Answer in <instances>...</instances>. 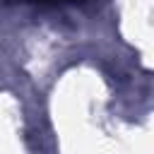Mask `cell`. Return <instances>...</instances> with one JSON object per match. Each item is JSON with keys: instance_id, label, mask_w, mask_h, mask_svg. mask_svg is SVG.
<instances>
[{"instance_id": "obj_1", "label": "cell", "mask_w": 154, "mask_h": 154, "mask_svg": "<svg viewBox=\"0 0 154 154\" xmlns=\"http://www.w3.org/2000/svg\"><path fill=\"white\" fill-rule=\"evenodd\" d=\"M31 2H38V0H31Z\"/></svg>"}]
</instances>
